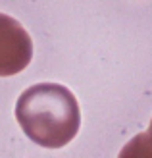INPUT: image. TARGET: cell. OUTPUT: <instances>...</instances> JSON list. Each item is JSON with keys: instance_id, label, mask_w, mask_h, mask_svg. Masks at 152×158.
Wrapping results in <instances>:
<instances>
[{"instance_id": "obj_1", "label": "cell", "mask_w": 152, "mask_h": 158, "mask_svg": "<svg viewBox=\"0 0 152 158\" xmlns=\"http://www.w3.org/2000/svg\"><path fill=\"white\" fill-rule=\"evenodd\" d=\"M23 133L44 148H62L75 139L81 112L75 94L58 83H37L25 89L15 104Z\"/></svg>"}, {"instance_id": "obj_2", "label": "cell", "mask_w": 152, "mask_h": 158, "mask_svg": "<svg viewBox=\"0 0 152 158\" xmlns=\"http://www.w3.org/2000/svg\"><path fill=\"white\" fill-rule=\"evenodd\" d=\"M33 58V41L12 15L0 14V77L23 72Z\"/></svg>"}, {"instance_id": "obj_3", "label": "cell", "mask_w": 152, "mask_h": 158, "mask_svg": "<svg viewBox=\"0 0 152 158\" xmlns=\"http://www.w3.org/2000/svg\"><path fill=\"white\" fill-rule=\"evenodd\" d=\"M117 158H152V148H150V131H145L141 135L133 137L127 143Z\"/></svg>"}]
</instances>
